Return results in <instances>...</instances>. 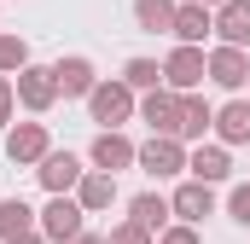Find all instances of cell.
I'll use <instances>...</instances> for the list:
<instances>
[{
    "mask_svg": "<svg viewBox=\"0 0 250 244\" xmlns=\"http://www.w3.org/2000/svg\"><path fill=\"white\" fill-rule=\"evenodd\" d=\"M82 198H70V192H53L47 198V209H41V233H47V244H76L82 239Z\"/></svg>",
    "mask_w": 250,
    "mask_h": 244,
    "instance_id": "6da1fadb",
    "label": "cell"
},
{
    "mask_svg": "<svg viewBox=\"0 0 250 244\" xmlns=\"http://www.w3.org/2000/svg\"><path fill=\"white\" fill-rule=\"evenodd\" d=\"M12 87H18V105L23 111H53V99H59V76H53V64H23L18 76H12Z\"/></svg>",
    "mask_w": 250,
    "mask_h": 244,
    "instance_id": "7a4b0ae2",
    "label": "cell"
},
{
    "mask_svg": "<svg viewBox=\"0 0 250 244\" xmlns=\"http://www.w3.org/2000/svg\"><path fill=\"white\" fill-rule=\"evenodd\" d=\"M140 111L134 105V87L128 81H93V93H87V117L105 122V128H117V122H128Z\"/></svg>",
    "mask_w": 250,
    "mask_h": 244,
    "instance_id": "3957f363",
    "label": "cell"
},
{
    "mask_svg": "<svg viewBox=\"0 0 250 244\" xmlns=\"http://www.w3.org/2000/svg\"><path fill=\"white\" fill-rule=\"evenodd\" d=\"M140 169H146L151 181H169V175L187 169V145H181L175 134H151V140L140 145Z\"/></svg>",
    "mask_w": 250,
    "mask_h": 244,
    "instance_id": "277c9868",
    "label": "cell"
},
{
    "mask_svg": "<svg viewBox=\"0 0 250 244\" xmlns=\"http://www.w3.org/2000/svg\"><path fill=\"white\" fill-rule=\"evenodd\" d=\"M204 76H209V59H204V47H192V41H181V47L163 59V81H169L175 93H192Z\"/></svg>",
    "mask_w": 250,
    "mask_h": 244,
    "instance_id": "5b68a950",
    "label": "cell"
},
{
    "mask_svg": "<svg viewBox=\"0 0 250 244\" xmlns=\"http://www.w3.org/2000/svg\"><path fill=\"white\" fill-rule=\"evenodd\" d=\"M209 81H215V87H227V93H239V87L250 81V59H245V47H227V41H221V47L209 53Z\"/></svg>",
    "mask_w": 250,
    "mask_h": 244,
    "instance_id": "8992f818",
    "label": "cell"
},
{
    "mask_svg": "<svg viewBox=\"0 0 250 244\" xmlns=\"http://www.w3.org/2000/svg\"><path fill=\"white\" fill-rule=\"evenodd\" d=\"M53 145H47V128L41 122H12L6 128V157L12 163H41Z\"/></svg>",
    "mask_w": 250,
    "mask_h": 244,
    "instance_id": "52a82bcc",
    "label": "cell"
},
{
    "mask_svg": "<svg viewBox=\"0 0 250 244\" xmlns=\"http://www.w3.org/2000/svg\"><path fill=\"white\" fill-rule=\"evenodd\" d=\"M134 163H140V145H134L128 134L105 128V134L93 140V169H111V175H117V169H134Z\"/></svg>",
    "mask_w": 250,
    "mask_h": 244,
    "instance_id": "ba28073f",
    "label": "cell"
},
{
    "mask_svg": "<svg viewBox=\"0 0 250 244\" xmlns=\"http://www.w3.org/2000/svg\"><path fill=\"white\" fill-rule=\"evenodd\" d=\"M215 29V6H204V0H187V6H175V23H169V35L175 41H192V47H204V35Z\"/></svg>",
    "mask_w": 250,
    "mask_h": 244,
    "instance_id": "9c48e42d",
    "label": "cell"
},
{
    "mask_svg": "<svg viewBox=\"0 0 250 244\" xmlns=\"http://www.w3.org/2000/svg\"><path fill=\"white\" fill-rule=\"evenodd\" d=\"M169 203H175V215L192 221V227H204V215H215V192H209V181H198V175H192L187 186H175Z\"/></svg>",
    "mask_w": 250,
    "mask_h": 244,
    "instance_id": "30bf717a",
    "label": "cell"
},
{
    "mask_svg": "<svg viewBox=\"0 0 250 244\" xmlns=\"http://www.w3.org/2000/svg\"><path fill=\"white\" fill-rule=\"evenodd\" d=\"M53 76H59V93H64V99H87V93H93V81H99L93 59H82V53L59 59V64H53Z\"/></svg>",
    "mask_w": 250,
    "mask_h": 244,
    "instance_id": "8fae6325",
    "label": "cell"
},
{
    "mask_svg": "<svg viewBox=\"0 0 250 244\" xmlns=\"http://www.w3.org/2000/svg\"><path fill=\"white\" fill-rule=\"evenodd\" d=\"M140 117L151 122V134H175V117H181V93L163 81V87H151L146 99H140Z\"/></svg>",
    "mask_w": 250,
    "mask_h": 244,
    "instance_id": "7c38bea8",
    "label": "cell"
},
{
    "mask_svg": "<svg viewBox=\"0 0 250 244\" xmlns=\"http://www.w3.org/2000/svg\"><path fill=\"white\" fill-rule=\"evenodd\" d=\"M76 198H82V209H87V215L111 209V203H117V175H111V169H87V175L76 181Z\"/></svg>",
    "mask_w": 250,
    "mask_h": 244,
    "instance_id": "4fadbf2b",
    "label": "cell"
},
{
    "mask_svg": "<svg viewBox=\"0 0 250 244\" xmlns=\"http://www.w3.org/2000/svg\"><path fill=\"white\" fill-rule=\"evenodd\" d=\"M215 35L227 47H250V0H221L215 6Z\"/></svg>",
    "mask_w": 250,
    "mask_h": 244,
    "instance_id": "5bb4252c",
    "label": "cell"
},
{
    "mask_svg": "<svg viewBox=\"0 0 250 244\" xmlns=\"http://www.w3.org/2000/svg\"><path fill=\"white\" fill-rule=\"evenodd\" d=\"M35 175H41V186H47V192H70L87 169H82V157H70V151H47Z\"/></svg>",
    "mask_w": 250,
    "mask_h": 244,
    "instance_id": "9a60e30c",
    "label": "cell"
},
{
    "mask_svg": "<svg viewBox=\"0 0 250 244\" xmlns=\"http://www.w3.org/2000/svg\"><path fill=\"white\" fill-rule=\"evenodd\" d=\"M204 128H215V111L204 105V93L192 87L181 93V117H175V140H204Z\"/></svg>",
    "mask_w": 250,
    "mask_h": 244,
    "instance_id": "2e32d148",
    "label": "cell"
},
{
    "mask_svg": "<svg viewBox=\"0 0 250 244\" xmlns=\"http://www.w3.org/2000/svg\"><path fill=\"white\" fill-rule=\"evenodd\" d=\"M215 134H221V145H250V99L221 105L215 111Z\"/></svg>",
    "mask_w": 250,
    "mask_h": 244,
    "instance_id": "e0dca14e",
    "label": "cell"
},
{
    "mask_svg": "<svg viewBox=\"0 0 250 244\" xmlns=\"http://www.w3.org/2000/svg\"><path fill=\"white\" fill-rule=\"evenodd\" d=\"M128 215H134L140 227H151V233H163V227H169V215H175V203H169L163 192H140V198L128 203Z\"/></svg>",
    "mask_w": 250,
    "mask_h": 244,
    "instance_id": "ac0fdd59",
    "label": "cell"
},
{
    "mask_svg": "<svg viewBox=\"0 0 250 244\" xmlns=\"http://www.w3.org/2000/svg\"><path fill=\"white\" fill-rule=\"evenodd\" d=\"M187 169L192 175H198V181H227V175H233V163H227V145H198V151H192L187 157Z\"/></svg>",
    "mask_w": 250,
    "mask_h": 244,
    "instance_id": "d6986e66",
    "label": "cell"
},
{
    "mask_svg": "<svg viewBox=\"0 0 250 244\" xmlns=\"http://www.w3.org/2000/svg\"><path fill=\"white\" fill-rule=\"evenodd\" d=\"M41 227V215L23 203V198H6L0 203V239H18V233H35Z\"/></svg>",
    "mask_w": 250,
    "mask_h": 244,
    "instance_id": "ffe728a7",
    "label": "cell"
},
{
    "mask_svg": "<svg viewBox=\"0 0 250 244\" xmlns=\"http://www.w3.org/2000/svg\"><path fill=\"white\" fill-rule=\"evenodd\" d=\"M134 23L151 29V35L169 29V23H175V0H134Z\"/></svg>",
    "mask_w": 250,
    "mask_h": 244,
    "instance_id": "44dd1931",
    "label": "cell"
},
{
    "mask_svg": "<svg viewBox=\"0 0 250 244\" xmlns=\"http://www.w3.org/2000/svg\"><path fill=\"white\" fill-rule=\"evenodd\" d=\"M123 81L134 87V93H151V87H163V64H151V59H128Z\"/></svg>",
    "mask_w": 250,
    "mask_h": 244,
    "instance_id": "7402d4cb",
    "label": "cell"
},
{
    "mask_svg": "<svg viewBox=\"0 0 250 244\" xmlns=\"http://www.w3.org/2000/svg\"><path fill=\"white\" fill-rule=\"evenodd\" d=\"M29 64V41L23 35H0V76H18Z\"/></svg>",
    "mask_w": 250,
    "mask_h": 244,
    "instance_id": "603a6c76",
    "label": "cell"
},
{
    "mask_svg": "<svg viewBox=\"0 0 250 244\" xmlns=\"http://www.w3.org/2000/svg\"><path fill=\"white\" fill-rule=\"evenodd\" d=\"M105 239H111V244H157V233H151V227H140V221L128 215V221H117Z\"/></svg>",
    "mask_w": 250,
    "mask_h": 244,
    "instance_id": "cb8c5ba5",
    "label": "cell"
},
{
    "mask_svg": "<svg viewBox=\"0 0 250 244\" xmlns=\"http://www.w3.org/2000/svg\"><path fill=\"white\" fill-rule=\"evenodd\" d=\"M227 215H233L239 227H250V181H245V186H233V192H227Z\"/></svg>",
    "mask_w": 250,
    "mask_h": 244,
    "instance_id": "d4e9b609",
    "label": "cell"
},
{
    "mask_svg": "<svg viewBox=\"0 0 250 244\" xmlns=\"http://www.w3.org/2000/svg\"><path fill=\"white\" fill-rule=\"evenodd\" d=\"M157 244H198V227H192V221H181V227H163V233H157Z\"/></svg>",
    "mask_w": 250,
    "mask_h": 244,
    "instance_id": "484cf974",
    "label": "cell"
},
{
    "mask_svg": "<svg viewBox=\"0 0 250 244\" xmlns=\"http://www.w3.org/2000/svg\"><path fill=\"white\" fill-rule=\"evenodd\" d=\"M12 105H18V87H12V76H0V128L12 122Z\"/></svg>",
    "mask_w": 250,
    "mask_h": 244,
    "instance_id": "4316f807",
    "label": "cell"
},
{
    "mask_svg": "<svg viewBox=\"0 0 250 244\" xmlns=\"http://www.w3.org/2000/svg\"><path fill=\"white\" fill-rule=\"evenodd\" d=\"M6 244H47V233L35 227V233H18V239H6Z\"/></svg>",
    "mask_w": 250,
    "mask_h": 244,
    "instance_id": "83f0119b",
    "label": "cell"
},
{
    "mask_svg": "<svg viewBox=\"0 0 250 244\" xmlns=\"http://www.w3.org/2000/svg\"><path fill=\"white\" fill-rule=\"evenodd\" d=\"M76 244H111V239H105V233H82Z\"/></svg>",
    "mask_w": 250,
    "mask_h": 244,
    "instance_id": "f1b7e54d",
    "label": "cell"
},
{
    "mask_svg": "<svg viewBox=\"0 0 250 244\" xmlns=\"http://www.w3.org/2000/svg\"><path fill=\"white\" fill-rule=\"evenodd\" d=\"M204 6H221V0H204Z\"/></svg>",
    "mask_w": 250,
    "mask_h": 244,
    "instance_id": "f546056e",
    "label": "cell"
},
{
    "mask_svg": "<svg viewBox=\"0 0 250 244\" xmlns=\"http://www.w3.org/2000/svg\"><path fill=\"white\" fill-rule=\"evenodd\" d=\"M245 87H250V81H245Z\"/></svg>",
    "mask_w": 250,
    "mask_h": 244,
    "instance_id": "4dcf8cb0",
    "label": "cell"
}]
</instances>
